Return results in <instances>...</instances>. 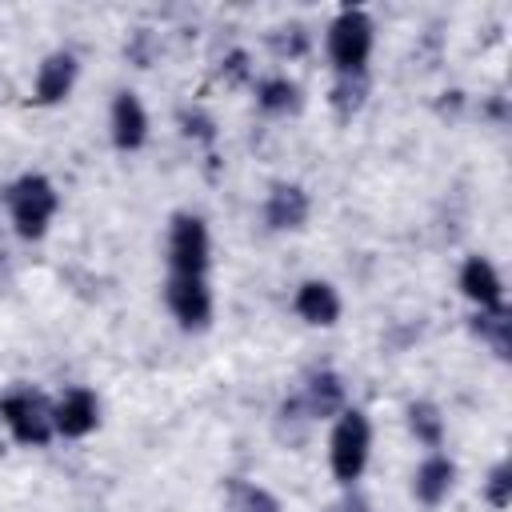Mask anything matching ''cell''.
<instances>
[{
	"label": "cell",
	"mask_w": 512,
	"mask_h": 512,
	"mask_svg": "<svg viewBox=\"0 0 512 512\" xmlns=\"http://www.w3.org/2000/svg\"><path fill=\"white\" fill-rule=\"evenodd\" d=\"M8 220L20 240H40L60 212V192L44 172H24L4 188Z\"/></svg>",
	"instance_id": "6da1fadb"
},
{
	"label": "cell",
	"mask_w": 512,
	"mask_h": 512,
	"mask_svg": "<svg viewBox=\"0 0 512 512\" xmlns=\"http://www.w3.org/2000/svg\"><path fill=\"white\" fill-rule=\"evenodd\" d=\"M372 44H376V24L364 8H340L324 32V48L336 76H364L372 60Z\"/></svg>",
	"instance_id": "7a4b0ae2"
},
{
	"label": "cell",
	"mask_w": 512,
	"mask_h": 512,
	"mask_svg": "<svg viewBox=\"0 0 512 512\" xmlns=\"http://www.w3.org/2000/svg\"><path fill=\"white\" fill-rule=\"evenodd\" d=\"M368 456H372V424L360 408H344L336 420H332V436H328V468L332 476L352 488L364 468H368Z\"/></svg>",
	"instance_id": "3957f363"
},
{
	"label": "cell",
	"mask_w": 512,
	"mask_h": 512,
	"mask_svg": "<svg viewBox=\"0 0 512 512\" xmlns=\"http://www.w3.org/2000/svg\"><path fill=\"white\" fill-rule=\"evenodd\" d=\"M0 420L8 428V436L20 444V448H44L52 444L56 436V424H52V400L28 384H16L0 396Z\"/></svg>",
	"instance_id": "277c9868"
},
{
	"label": "cell",
	"mask_w": 512,
	"mask_h": 512,
	"mask_svg": "<svg viewBox=\"0 0 512 512\" xmlns=\"http://www.w3.org/2000/svg\"><path fill=\"white\" fill-rule=\"evenodd\" d=\"M164 260H168V276H208L212 236H208V224L196 212H176L168 220Z\"/></svg>",
	"instance_id": "5b68a950"
},
{
	"label": "cell",
	"mask_w": 512,
	"mask_h": 512,
	"mask_svg": "<svg viewBox=\"0 0 512 512\" xmlns=\"http://www.w3.org/2000/svg\"><path fill=\"white\" fill-rule=\"evenodd\" d=\"M164 304L184 332H204L212 324V312H216L208 276H168L164 280Z\"/></svg>",
	"instance_id": "8992f818"
},
{
	"label": "cell",
	"mask_w": 512,
	"mask_h": 512,
	"mask_svg": "<svg viewBox=\"0 0 512 512\" xmlns=\"http://www.w3.org/2000/svg\"><path fill=\"white\" fill-rule=\"evenodd\" d=\"M296 404V416L300 420H336L344 408H348V388H344V376L332 372V368H320L304 380V388L292 396Z\"/></svg>",
	"instance_id": "52a82bcc"
},
{
	"label": "cell",
	"mask_w": 512,
	"mask_h": 512,
	"mask_svg": "<svg viewBox=\"0 0 512 512\" xmlns=\"http://www.w3.org/2000/svg\"><path fill=\"white\" fill-rule=\"evenodd\" d=\"M52 424H56V436L64 440H84L100 428V396L84 384L76 388H64L56 400H52Z\"/></svg>",
	"instance_id": "ba28073f"
},
{
	"label": "cell",
	"mask_w": 512,
	"mask_h": 512,
	"mask_svg": "<svg viewBox=\"0 0 512 512\" xmlns=\"http://www.w3.org/2000/svg\"><path fill=\"white\" fill-rule=\"evenodd\" d=\"M76 76H80V60H76V52H68V48L48 52V56L40 60V68H36L32 100L44 104V108L64 104V100L72 96V88H76Z\"/></svg>",
	"instance_id": "9c48e42d"
},
{
	"label": "cell",
	"mask_w": 512,
	"mask_h": 512,
	"mask_svg": "<svg viewBox=\"0 0 512 512\" xmlns=\"http://www.w3.org/2000/svg\"><path fill=\"white\" fill-rule=\"evenodd\" d=\"M108 136L116 144V152H140L148 144V112L140 104L136 92L120 88L112 96V108H108Z\"/></svg>",
	"instance_id": "30bf717a"
},
{
	"label": "cell",
	"mask_w": 512,
	"mask_h": 512,
	"mask_svg": "<svg viewBox=\"0 0 512 512\" xmlns=\"http://www.w3.org/2000/svg\"><path fill=\"white\" fill-rule=\"evenodd\" d=\"M308 212H312V200L292 180H276L264 196V228L268 232H296L308 224Z\"/></svg>",
	"instance_id": "8fae6325"
},
{
	"label": "cell",
	"mask_w": 512,
	"mask_h": 512,
	"mask_svg": "<svg viewBox=\"0 0 512 512\" xmlns=\"http://www.w3.org/2000/svg\"><path fill=\"white\" fill-rule=\"evenodd\" d=\"M460 292L464 300L476 304V312H492V308H504V280L496 272V264L488 256H468L460 264Z\"/></svg>",
	"instance_id": "7c38bea8"
},
{
	"label": "cell",
	"mask_w": 512,
	"mask_h": 512,
	"mask_svg": "<svg viewBox=\"0 0 512 512\" xmlns=\"http://www.w3.org/2000/svg\"><path fill=\"white\" fill-rule=\"evenodd\" d=\"M456 488V460L444 452H428L412 472V496L424 508H440Z\"/></svg>",
	"instance_id": "4fadbf2b"
},
{
	"label": "cell",
	"mask_w": 512,
	"mask_h": 512,
	"mask_svg": "<svg viewBox=\"0 0 512 512\" xmlns=\"http://www.w3.org/2000/svg\"><path fill=\"white\" fill-rule=\"evenodd\" d=\"M292 312L304 320V324H312V328H332L336 320H340V312H344V304H340V292L328 284V280H304L300 288H296V296H292Z\"/></svg>",
	"instance_id": "5bb4252c"
},
{
	"label": "cell",
	"mask_w": 512,
	"mask_h": 512,
	"mask_svg": "<svg viewBox=\"0 0 512 512\" xmlns=\"http://www.w3.org/2000/svg\"><path fill=\"white\" fill-rule=\"evenodd\" d=\"M404 416H408V432L416 436V444H424L428 452H440L444 448L448 428H444V412L432 400H412Z\"/></svg>",
	"instance_id": "9a60e30c"
},
{
	"label": "cell",
	"mask_w": 512,
	"mask_h": 512,
	"mask_svg": "<svg viewBox=\"0 0 512 512\" xmlns=\"http://www.w3.org/2000/svg\"><path fill=\"white\" fill-rule=\"evenodd\" d=\"M224 500H228L232 512H284L280 500L264 484L244 480V476H228L224 480Z\"/></svg>",
	"instance_id": "2e32d148"
},
{
	"label": "cell",
	"mask_w": 512,
	"mask_h": 512,
	"mask_svg": "<svg viewBox=\"0 0 512 512\" xmlns=\"http://www.w3.org/2000/svg\"><path fill=\"white\" fill-rule=\"evenodd\" d=\"M472 332L492 348L496 360H508V352H512V312H508V304L492 308V312H476Z\"/></svg>",
	"instance_id": "e0dca14e"
},
{
	"label": "cell",
	"mask_w": 512,
	"mask_h": 512,
	"mask_svg": "<svg viewBox=\"0 0 512 512\" xmlns=\"http://www.w3.org/2000/svg\"><path fill=\"white\" fill-rule=\"evenodd\" d=\"M296 104H300L296 80H288V76H264V80H256V108H260V112L284 116V112H292Z\"/></svg>",
	"instance_id": "ac0fdd59"
},
{
	"label": "cell",
	"mask_w": 512,
	"mask_h": 512,
	"mask_svg": "<svg viewBox=\"0 0 512 512\" xmlns=\"http://www.w3.org/2000/svg\"><path fill=\"white\" fill-rule=\"evenodd\" d=\"M364 96H368V80H364V76H336L328 104H332V112H336L340 120H352V116L364 108Z\"/></svg>",
	"instance_id": "d6986e66"
},
{
	"label": "cell",
	"mask_w": 512,
	"mask_h": 512,
	"mask_svg": "<svg viewBox=\"0 0 512 512\" xmlns=\"http://www.w3.org/2000/svg\"><path fill=\"white\" fill-rule=\"evenodd\" d=\"M484 500H488L496 512H504V508L512 504V464H508V460H496V464H492V472H488V480H484Z\"/></svg>",
	"instance_id": "ffe728a7"
},
{
	"label": "cell",
	"mask_w": 512,
	"mask_h": 512,
	"mask_svg": "<svg viewBox=\"0 0 512 512\" xmlns=\"http://www.w3.org/2000/svg\"><path fill=\"white\" fill-rule=\"evenodd\" d=\"M180 132L184 136H192V140H200V144H212L216 140V120L204 112V108H180Z\"/></svg>",
	"instance_id": "44dd1931"
},
{
	"label": "cell",
	"mask_w": 512,
	"mask_h": 512,
	"mask_svg": "<svg viewBox=\"0 0 512 512\" xmlns=\"http://www.w3.org/2000/svg\"><path fill=\"white\" fill-rule=\"evenodd\" d=\"M220 72H228V80H232V84L248 80V76H252V68H248V52H240V48H236V52H228V60H224V68H220Z\"/></svg>",
	"instance_id": "7402d4cb"
},
{
	"label": "cell",
	"mask_w": 512,
	"mask_h": 512,
	"mask_svg": "<svg viewBox=\"0 0 512 512\" xmlns=\"http://www.w3.org/2000/svg\"><path fill=\"white\" fill-rule=\"evenodd\" d=\"M324 512H368V504H364L360 496H348L344 504H332V508H324Z\"/></svg>",
	"instance_id": "603a6c76"
}]
</instances>
